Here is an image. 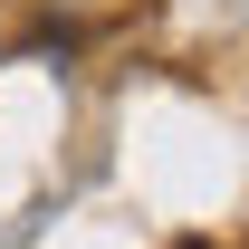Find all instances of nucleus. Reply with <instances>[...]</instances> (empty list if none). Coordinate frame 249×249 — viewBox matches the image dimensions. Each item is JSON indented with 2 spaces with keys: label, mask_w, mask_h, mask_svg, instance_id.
I'll return each mask as SVG.
<instances>
[{
  "label": "nucleus",
  "mask_w": 249,
  "mask_h": 249,
  "mask_svg": "<svg viewBox=\"0 0 249 249\" xmlns=\"http://www.w3.org/2000/svg\"><path fill=\"white\" fill-rule=\"evenodd\" d=\"M182 249H220V240H182Z\"/></svg>",
  "instance_id": "1"
}]
</instances>
